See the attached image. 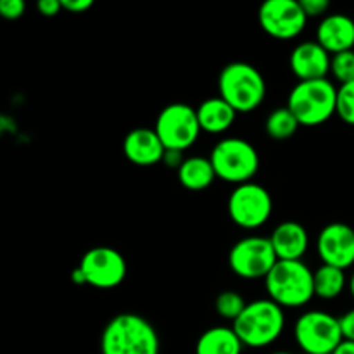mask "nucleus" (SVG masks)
I'll list each match as a JSON object with an SVG mask.
<instances>
[{
	"instance_id": "35",
	"label": "nucleus",
	"mask_w": 354,
	"mask_h": 354,
	"mask_svg": "<svg viewBox=\"0 0 354 354\" xmlns=\"http://www.w3.org/2000/svg\"><path fill=\"white\" fill-rule=\"evenodd\" d=\"M272 354H294V353H287V351H275V353H272Z\"/></svg>"
},
{
	"instance_id": "29",
	"label": "nucleus",
	"mask_w": 354,
	"mask_h": 354,
	"mask_svg": "<svg viewBox=\"0 0 354 354\" xmlns=\"http://www.w3.org/2000/svg\"><path fill=\"white\" fill-rule=\"evenodd\" d=\"M37 9L41 16L54 17L62 10V3L61 0H40V2L37 3Z\"/></svg>"
},
{
	"instance_id": "13",
	"label": "nucleus",
	"mask_w": 354,
	"mask_h": 354,
	"mask_svg": "<svg viewBox=\"0 0 354 354\" xmlns=\"http://www.w3.org/2000/svg\"><path fill=\"white\" fill-rule=\"evenodd\" d=\"M317 252L322 263L348 270L354 265V228L334 221L322 228L317 239Z\"/></svg>"
},
{
	"instance_id": "27",
	"label": "nucleus",
	"mask_w": 354,
	"mask_h": 354,
	"mask_svg": "<svg viewBox=\"0 0 354 354\" xmlns=\"http://www.w3.org/2000/svg\"><path fill=\"white\" fill-rule=\"evenodd\" d=\"M301 7H303L306 17H322L324 19L327 10L330 9V3L327 0H299Z\"/></svg>"
},
{
	"instance_id": "11",
	"label": "nucleus",
	"mask_w": 354,
	"mask_h": 354,
	"mask_svg": "<svg viewBox=\"0 0 354 354\" xmlns=\"http://www.w3.org/2000/svg\"><path fill=\"white\" fill-rule=\"evenodd\" d=\"M78 268L85 277L86 286L95 289H114L127 279V259L118 249L92 248L82 256Z\"/></svg>"
},
{
	"instance_id": "8",
	"label": "nucleus",
	"mask_w": 354,
	"mask_h": 354,
	"mask_svg": "<svg viewBox=\"0 0 354 354\" xmlns=\"http://www.w3.org/2000/svg\"><path fill=\"white\" fill-rule=\"evenodd\" d=\"M154 131L166 151H187L196 144L201 135L196 109L183 102L162 107L156 120Z\"/></svg>"
},
{
	"instance_id": "21",
	"label": "nucleus",
	"mask_w": 354,
	"mask_h": 354,
	"mask_svg": "<svg viewBox=\"0 0 354 354\" xmlns=\"http://www.w3.org/2000/svg\"><path fill=\"white\" fill-rule=\"evenodd\" d=\"M315 282V296L324 301H332L344 292L348 286L344 270L335 268V266L322 265L313 272Z\"/></svg>"
},
{
	"instance_id": "24",
	"label": "nucleus",
	"mask_w": 354,
	"mask_h": 354,
	"mask_svg": "<svg viewBox=\"0 0 354 354\" xmlns=\"http://www.w3.org/2000/svg\"><path fill=\"white\" fill-rule=\"evenodd\" d=\"M330 75L341 85L354 82V50H346L330 57Z\"/></svg>"
},
{
	"instance_id": "20",
	"label": "nucleus",
	"mask_w": 354,
	"mask_h": 354,
	"mask_svg": "<svg viewBox=\"0 0 354 354\" xmlns=\"http://www.w3.org/2000/svg\"><path fill=\"white\" fill-rule=\"evenodd\" d=\"M176 173H178V182L182 183L183 189L192 190V192L209 189L216 180V173L209 158H203V156L187 158Z\"/></svg>"
},
{
	"instance_id": "7",
	"label": "nucleus",
	"mask_w": 354,
	"mask_h": 354,
	"mask_svg": "<svg viewBox=\"0 0 354 354\" xmlns=\"http://www.w3.org/2000/svg\"><path fill=\"white\" fill-rule=\"evenodd\" d=\"M294 341L304 354H332L342 339L339 318L322 310L301 315L294 324Z\"/></svg>"
},
{
	"instance_id": "14",
	"label": "nucleus",
	"mask_w": 354,
	"mask_h": 354,
	"mask_svg": "<svg viewBox=\"0 0 354 354\" xmlns=\"http://www.w3.org/2000/svg\"><path fill=\"white\" fill-rule=\"evenodd\" d=\"M330 57L317 40H306L292 48L289 66L299 82L324 80L330 73Z\"/></svg>"
},
{
	"instance_id": "9",
	"label": "nucleus",
	"mask_w": 354,
	"mask_h": 354,
	"mask_svg": "<svg viewBox=\"0 0 354 354\" xmlns=\"http://www.w3.org/2000/svg\"><path fill=\"white\" fill-rule=\"evenodd\" d=\"M228 216L244 230L261 228L270 220L273 199L268 190L254 182L242 183L232 190L227 203Z\"/></svg>"
},
{
	"instance_id": "15",
	"label": "nucleus",
	"mask_w": 354,
	"mask_h": 354,
	"mask_svg": "<svg viewBox=\"0 0 354 354\" xmlns=\"http://www.w3.org/2000/svg\"><path fill=\"white\" fill-rule=\"evenodd\" d=\"M268 239L279 261H301L310 248V235L299 221H282Z\"/></svg>"
},
{
	"instance_id": "32",
	"label": "nucleus",
	"mask_w": 354,
	"mask_h": 354,
	"mask_svg": "<svg viewBox=\"0 0 354 354\" xmlns=\"http://www.w3.org/2000/svg\"><path fill=\"white\" fill-rule=\"evenodd\" d=\"M332 354H354V342L342 341Z\"/></svg>"
},
{
	"instance_id": "34",
	"label": "nucleus",
	"mask_w": 354,
	"mask_h": 354,
	"mask_svg": "<svg viewBox=\"0 0 354 354\" xmlns=\"http://www.w3.org/2000/svg\"><path fill=\"white\" fill-rule=\"evenodd\" d=\"M348 287H349V292H351V296L354 297V273L351 275V279H349Z\"/></svg>"
},
{
	"instance_id": "10",
	"label": "nucleus",
	"mask_w": 354,
	"mask_h": 354,
	"mask_svg": "<svg viewBox=\"0 0 354 354\" xmlns=\"http://www.w3.org/2000/svg\"><path fill=\"white\" fill-rule=\"evenodd\" d=\"M277 261L279 259L272 242L268 237L261 235L241 239L228 252V266L235 275L244 280H265Z\"/></svg>"
},
{
	"instance_id": "26",
	"label": "nucleus",
	"mask_w": 354,
	"mask_h": 354,
	"mask_svg": "<svg viewBox=\"0 0 354 354\" xmlns=\"http://www.w3.org/2000/svg\"><path fill=\"white\" fill-rule=\"evenodd\" d=\"M26 3L23 0H0V17L7 21H16L23 17Z\"/></svg>"
},
{
	"instance_id": "25",
	"label": "nucleus",
	"mask_w": 354,
	"mask_h": 354,
	"mask_svg": "<svg viewBox=\"0 0 354 354\" xmlns=\"http://www.w3.org/2000/svg\"><path fill=\"white\" fill-rule=\"evenodd\" d=\"M335 114L344 121L346 124L354 127V82L346 83L337 88V107Z\"/></svg>"
},
{
	"instance_id": "1",
	"label": "nucleus",
	"mask_w": 354,
	"mask_h": 354,
	"mask_svg": "<svg viewBox=\"0 0 354 354\" xmlns=\"http://www.w3.org/2000/svg\"><path fill=\"white\" fill-rule=\"evenodd\" d=\"M100 354H159V335L140 315H116L100 335Z\"/></svg>"
},
{
	"instance_id": "3",
	"label": "nucleus",
	"mask_w": 354,
	"mask_h": 354,
	"mask_svg": "<svg viewBox=\"0 0 354 354\" xmlns=\"http://www.w3.org/2000/svg\"><path fill=\"white\" fill-rule=\"evenodd\" d=\"M268 299L280 308H303L315 297L313 270L301 261H277L265 279Z\"/></svg>"
},
{
	"instance_id": "19",
	"label": "nucleus",
	"mask_w": 354,
	"mask_h": 354,
	"mask_svg": "<svg viewBox=\"0 0 354 354\" xmlns=\"http://www.w3.org/2000/svg\"><path fill=\"white\" fill-rule=\"evenodd\" d=\"M244 344L232 327L218 325L201 334L196 342V354H242Z\"/></svg>"
},
{
	"instance_id": "6",
	"label": "nucleus",
	"mask_w": 354,
	"mask_h": 354,
	"mask_svg": "<svg viewBox=\"0 0 354 354\" xmlns=\"http://www.w3.org/2000/svg\"><path fill=\"white\" fill-rule=\"evenodd\" d=\"M216 178L232 185L251 182L259 169V154L251 142L241 137L223 138L213 147L209 156Z\"/></svg>"
},
{
	"instance_id": "28",
	"label": "nucleus",
	"mask_w": 354,
	"mask_h": 354,
	"mask_svg": "<svg viewBox=\"0 0 354 354\" xmlns=\"http://www.w3.org/2000/svg\"><path fill=\"white\" fill-rule=\"evenodd\" d=\"M339 325H341L342 339L354 342V308L339 317Z\"/></svg>"
},
{
	"instance_id": "4",
	"label": "nucleus",
	"mask_w": 354,
	"mask_h": 354,
	"mask_svg": "<svg viewBox=\"0 0 354 354\" xmlns=\"http://www.w3.org/2000/svg\"><path fill=\"white\" fill-rule=\"evenodd\" d=\"M218 92L235 113H252L266 97V83L261 71L249 62L235 61L225 66L218 76Z\"/></svg>"
},
{
	"instance_id": "33",
	"label": "nucleus",
	"mask_w": 354,
	"mask_h": 354,
	"mask_svg": "<svg viewBox=\"0 0 354 354\" xmlns=\"http://www.w3.org/2000/svg\"><path fill=\"white\" fill-rule=\"evenodd\" d=\"M71 280H73V282L76 283V286H82V283H85V277H83L82 270H80V268H75V270H73V273H71Z\"/></svg>"
},
{
	"instance_id": "17",
	"label": "nucleus",
	"mask_w": 354,
	"mask_h": 354,
	"mask_svg": "<svg viewBox=\"0 0 354 354\" xmlns=\"http://www.w3.org/2000/svg\"><path fill=\"white\" fill-rule=\"evenodd\" d=\"M317 41L330 55L353 50L354 19L346 14H327L317 28Z\"/></svg>"
},
{
	"instance_id": "12",
	"label": "nucleus",
	"mask_w": 354,
	"mask_h": 354,
	"mask_svg": "<svg viewBox=\"0 0 354 354\" xmlns=\"http://www.w3.org/2000/svg\"><path fill=\"white\" fill-rule=\"evenodd\" d=\"M261 30L277 40H292L304 31L308 17L299 0H268L258 10Z\"/></svg>"
},
{
	"instance_id": "23",
	"label": "nucleus",
	"mask_w": 354,
	"mask_h": 354,
	"mask_svg": "<svg viewBox=\"0 0 354 354\" xmlns=\"http://www.w3.org/2000/svg\"><path fill=\"white\" fill-rule=\"evenodd\" d=\"M248 303L244 301V297L241 296L235 290H225V292L218 294L216 301H214V310L225 320H230L234 324L239 317H241L242 311L245 310Z\"/></svg>"
},
{
	"instance_id": "30",
	"label": "nucleus",
	"mask_w": 354,
	"mask_h": 354,
	"mask_svg": "<svg viewBox=\"0 0 354 354\" xmlns=\"http://www.w3.org/2000/svg\"><path fill=\"white\" fill-rule=\"evenodd\" d=\"M62 9L71 14H82L93 6L92 0H61Z\"/></svg>"
},
{
	"instance_id": "2",
	"label": "nucleus",
	"mask_w": 354,
	"mask_h": 354,
	"mask_svg": "<svg viewBox=\"0 0 354 354\" xmlns=\"http://www.w3.org/2000/svg\"><path fill=\"white\" fill-rule=\"evenodd\" d=\"M244 348H268L280 339L286 328L283 308L272 299H256L248 303L241 317L232 324Z\"/></svg>"
},
{
	"instance_id": "18",
	"label": "nucleus",
	"mask_w": 354,
	"mask_h": 354,
	"mask_svg": "<svg viewBox=\"0 0 354 354\" xmlns=\"http://www.w3.org/2000/svg\"><path fill=\"white\" fill-rule=\"evenodd\" d=\"M197 120H199L201 131L211 135H220L230 130L232 124L237 120V113L228 102H225L220 95L209 97L199 104L196 109Z\"/></svg>"
},
{
	"instance_id": "5",
	"label": "nucleus",
	"mask_w": 354,
	"mask_h": 354,
	"mask_svg": "<svg viewBox=\"0 0 354 354\" xmlns=\"http://www.w3.org/2000/svg\"><path fill=\"white\" fill-rule=\"evenodd\" d=\"M287 107L301 127L324 124L335 114L337 86L328 78L299 82L287 97Z\"/></svg>"
},
{
	"instance_id": "22",
	"label": "nucleus",
	"mask_w": 354,
	"mask_h": 354,
	"mask_svg": "<svg viewBox=\"0 0 354 354\" xmlns=\"http://www.w3.org/2000/svg\"><path fill=\"white\" fill-rule=\"evenodd\" d=\"M299 121L296 120L292 113L289 111V107H277L272 113L268 114L265 123L266 135L273 140H289L290 137H294L299 128Z\"/></svg>"
},
{
	"instance_id": "16",
	"label": "nucleus",
	"mask_w": 354,
	"mask_h": 354,
	"mask_svg": "<svg viewBox=\"0 0 354 354\" xmlns=\"http://www.w3.org/2000/svg\"><path fill=\"white\" fill-rule=\"evenodd\" d=\"M165 151L154 128H135L123 140L124 158L137 166L158 165L162 161Z\"/></svg>"
},
{
	"instance_id": "31",
	"label": "nucleus",
	"mask_w": 354,
	"mask_h": 354,
	"mask_svg": "<svg viewBox=\"0 0 354 354\" xmlns=\"http://www.w3.org/2000/svg\"><path fill=\"white\" fill-rule=\"evenodd\" d=\"M185 159L187 158H183V152L165 151V156H162L161 162H165V166H168V168L176 169V171H178V168L183 165V161H185Z\"/></svg>"
}]
</instances>
